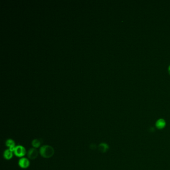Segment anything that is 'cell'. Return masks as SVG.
Returning a JSON list of instances; mask_svg holds the SVG:
<instances>
[{
    "mask_svg": "<svg viewBox=\"0 0 170 170\" xmlns=\"http://www.w3.org/2000/svg\"><path fill=\"white\" fill-rule=\"evenodd\" d=\"M40 153L44 158H50L55 154V150L52 146L50 145H43L40 148Z\"/></svg>",
    "mask_w": 170,
    "mask_h": 170,
    "instance_id": "cell-1",
    "label": "cell"
},
{
    "mask_svg": "<svg viewBox=\"0 0 170 170\" xmlns=\"http://www.w3.org/2000/svg\"><path fill=\"white\" fill-rule=\"evenodd\" d=\"M27 153L26 148L22 145H18L15 148L14 154L18 157L22 158Z\"/></svg>",
    "mask_w": 170,
    "mask_h": 170,
    "instance_id": "cell-2",
    "label": "cell"
},
{
    "mask_svg": "<svg viewBox=\"0 0 170 170\" xmlns=\"http://www.w3.org/2000/svg\"><path fill=\"white\" fill-rule=\"evenodd\" d=\"M18 164L22 168L26 169L30 166V162L27 158L22 157L19 159Z\"/></svg>",
    "mask_w": 170,
    "mask_h": 170,
    "instance_id": "cell-3",
    "label": "cell"
},
{
    "mask_svg": "<svg viewBox=\"0 0 170 170\" xmlns=\"http://www.w3.org/2000/svg\"><path fill=\"white\" fill-rule=\"evenodd\" d=\"M38 154H39V153H38V151H37V150L35 148H32L28 151L27 155L29 159L34 160L37 158L38 156Z\"/></svg>",
    "mask_w": 170,
    "mask_h": 170,
    "instance_id": "cell-4",
    "label": "cell"
},
{
    "mask_svg": "<svg viewBox=\"0 0 170 170\" xmlns=\"http://www.w3.org/2000/svg\"><path fill=\"white\" fill-rule=\"evenodd\" d=\"M155 126L158 129L161 130L166 127V122L165 120V119H163V118H160L156 121Z\"/></svg>",
    "mask_w": 170,
    "mask_h": 170,
    "instance_id": "cell-5",
    "label": "cell"
},
{
    "mask_svg": "<svg viewBox=\"0 0 170 170\" xmlns=\"http://www.w3.org/2000/svg\"><path fill=\"white\" fill-rule=\"evenodd\" d=\"M6 147L9 148V149L10 150L13 151V152L15 149V148L16 147L15 142L11 139H9L6 140Z\"/></svg>",
    "mask_w": 170,
    "mask_h": 170,
    "instance_id": "cell-6",
    "label": "cell"
},
{
    "mask_svg": "<svg viewBox=\"0 0 170 170\" xmlns=\"http://www.w3.org/2000/svg\"><path fill=\"white\" fill-rule=\"evenodd\" d=\"M109 146L106 143H102L98 146V150L102 153H105L109 149Z\"/></svg>",
    "mask_w": 170,
    "mask_h": 170,
    "instance_id": "cell-7",
    "label": "cell"
},
{
    "mask_svg": "<svg viewBox=\"0 0 170 170\" xmlns=\"http://www.w3.org/2000/svg\"><path fill=\"white\" fill-rule=\"evenodd\" d=\"M13 154L14 152L9 149L6 150L4 152V157L6 160H10L13 158Z\"/></svg>",
    "mask_w": 170,
    "mask_h": 170,
    "instance_id": "cell-8",
    "label": "cell"
},
{
    "mask_svg": "<svg viewBox=\"0 0 170 170\" xmlns=\"http://www.w3.org/2000/svg\"><path fill=\"white\" fill-rule=\"evenodd\" d=\"M32 145L33 146V147L36 149V148H38L40 147L41 143H40V141L39 139H35L34 140H32Z\"/></svg>",
    "mask_w": 170,
    "mask_h": 170,
    "instance_id": "cell-9",
    "label": "cell"
},
{
    "mask_svg": "<svg viewBox=\"0 0 170 170\" xmlns=\"http://www.w3.org/2000/svg\"><path fill=\"white\" fill-rule=\"evenodd\" d=\"M168 71H169V73L170 74V66H169Z\"/></svg>",
    "mask_w": 170,
    "mask_h": 170,
    "instance_id": "cell-10",
    "label": "cell"
}]
</instances>
